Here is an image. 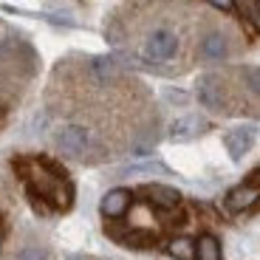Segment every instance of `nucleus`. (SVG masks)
<instances>
[{
    "label": "nucleus",
    "mask_w": 260,
    "mask_h": 260,
    "mask_svg": "<svg viewBox=\"0 0 260 260\" xmlns=\"http://www.w3.org/2000/svg\"><path fill=\"white\" fill-rule=\"evenodd\" d=\"M68 260H93V257H88V254H71Z\"/></svg>",
    "instance_id": "21"
},
{
    "label": "nucleus",
    "mask_w": 260,
    "mask_h": 260,
    "mask_svg": "<svg viewBox=\"0 0 260 260\" xmlns=\"http://www.w3.org/2000/svg\"><path fill=\"white\" fill-rule=\"evenodd\" d=\"M142 195L158 209H176L181 204V192L176 187H167V184H147Z\"/></svg>",
    "instance_id": "9"
},
{
    "label": "nucleus",
    "mask_w": 260,
    "mask_h": 260,
    "mask_svg": "<svg viewBox=\"0 0 260 260\" xmlns=\"http://www.w3.org/2000/svg\"><path fill=\"white\" fill-rule=\"evenodd\" d=\"M243 82H246V88L254 93V96H260V65L243 71Z\"/></svg>",
    "instance_id": "16"
},
{
    "label": "nucleus",
    "mask_w": 260,
    "mask_h": 260,
    "mask_svg": "<svg viewBox=\"0 0 260 260\" xmlns=\"http://www.w3.org/2000/svg\"><path fill=\"white\" fill-rule=\"evenodd\" d=\"M167 254L176 257V260H195V241L178 235V238H173V241L167 243Z\"/></svg>",
    "instance_id": "14"
},
{
    "label": "nucleus",
    "mask_w": 260,
    "mask_h": 260,
    "mask_svg": "<svg viewBox=\"0 0 260 260\" xmlns=\"http://www.w3.org/2000/svg\"><path fill=\"white\" fill-rule=\"evenodd\" d=\"M17 170L20 176L26 178L34 201H46L54 209H68L74 204L71 181L54 164L43 161V158H23V161H17Z\"/></svg>",
    "instance_id": "1"
},
{
    "label": "nucleus",
    "mask_w": 260,
    "mask_h": 260,
    "mask_svg": "<svg viewBox=\"0 0 260 260\" xmlns=\"http://www.w3.org/2000/svg\"><path fill=\"white\" fill-rule=\"evenodd\" d=\"M257 201H260V187L246 181V184H238V187L229 189L223 207H226V212H246V209H252Z\"/></svg>",
    "instance_id": "8"
},
{
    "label": "nucleus",
    "mask_w": 260,
    "mask_h": 260,
    "mask_svg": "<svg viewBox=\"0 0 260 260\" xmlns=\"http://www.w3.org/2000/svg\"><path fill=\"white\" fill-rule=\"evenodd\" d=\"M130 204H133V192L127 187H113L105 192L102 204H99V212L108 221H116V218H124L130 212Z\"/></svg>",
    "instance_id": "7"
},
{
    "label": "nucleus",
    "mask_w": 260,
    "mask_h": 260,
    "mask_svg": "<svg viewBox=\"0 0 260 260\" xmlns=\"http://www.w3.org/2000/svg\"><path fill=\"white\" fill-rule=\"evenodd\" d=\"M201 57L209 59V62H221V59H226L229 57V40H226V34H221V31L204 34V40H201Z\"/></svg>",
    "instance_id": "11"
},
{
    "label": "nucleus",
    "mask_w": 260,
    "mask_h": 260,
    "mask_svg": "<svg viewBox=\"0 0 260 260\" xmlns=\"http://www.w3.org/2000/svg\"><path fill=\"white\" fill-rule=\"evenodd\" d=\"M119 74H122V59L113 57V54H102V57L91 59V77L99 85H111Z\"/></svg>",
    "instance_id": "10"
},
{
    "label": "nucleus",
    "mask_w": 260,
    "mask_h": 260,
    "mask_svg": "<svg viewBox=\"0 0 260 260\" xmlns=\"http://www.w3.org/2000/svg\"><path fill=\"white\" fill-rule=\"evenodd\" d=\"M209 130V122L201 113H184V116L173 119L167 127V136L173 142H189V139H198Z\"/></svg>",
    "instance_id": "5"
},
{
    "label": "nucleus",
    "mask_w": 260,
    "mask_h": 260,
    "mask_svg": "<svg viewBox=\"0 0 260 260\" xmlns=\"http://www.w3.org/2000/svg\"><path fill=\"white\" fill-rule=\"evenodd\" d=\"M164 99H167L170 105L181 108V105H187V102H189V93L184 91V88H164Z\"/></svg>",
    "instance_id": "17"
},
{
    "label": "nucleus",
    "mask_w": 260,
    "mask_h": 260,
    "mask_svg": "<svg viewBox=\"0 0 260 260\" xmlns=\"http://www.w3.org/2000/svg\"><path fill=\"white\" fill-rule=\"evenodd\" d=\"M17 260H51V254L43 246H23L17 252Z\"/></svg>",
    "instance_id": "15"
},
{
    "label": "nucleus",
    "mask_w": 260,
    "mask_h": 260,
    "mask_svg": "<svg viewBox=\"0 0 260 260\" xmlns=\"http://www.w3.org/2000/svg\"><path fill=\"white\" fill-rule=\"evenodd\" d=\"M195 260H221V241L215 235L204 232L195 241Z\"/></svg>",
    "instance_id": "13"
},
{
    "label": "nucleus",
    "mask_w": 260,
    "mask_h": 260,
    "mask_svg": "<svg viewBox=\"0 0 260 260\" xmlns=\"http://www.w3.org/2000/svg\"><path fill=\"white\" fill-rule=\"evenodd\" d=\"M122 176H173V170L158 158H147V161H136L122 170Z\"/></svg>",
    "instance_id": "12"
},
{
    "label": "nucleus",
    "mask_w": 260,
    "mask_h": 260,
    "mask_svg": "<svg viewBox=\"0 0 260 260\" xmlns=\"http://www.w3.org/2000/svg\"><path fill=\"white\" fill-rule=\"evenodd\" d=\"M195 96H198V102H201L207 111H215V113L226 111V91H223V82L215 77V74H204V77L198 79Z\"/></svg>",
    "instance_id": "4"
},
{
    "label": "nucleus",
    "mask_w": 260,
    "mask_h": 260,
    "mask_svg": "<svg viewBox=\"0 0 260 260\" xmlns=\"http://www.w3.org/2000/svg\"><path fill=\"white\" fill-rule=\"evenodd\" d=\"M254 139H257V127H252V124H238V127L226 130L223 147H226L229 158H232V161H241L249 150L254 147Z\"/></svg>",
    "instance_id": "6"
},
{
    "label": "nucleus",
    "mask_w": 260,
    "mask_h": 260,
    "mask_svg": "<svg viewBox=\"0 0 260 260\" xmlns=\"http://www.w3.org/2000/svg\"><path fill=\"white\" fill-rule=\"evenodd\" d=\"M178 54V34L173 28H153L144 40V62L161 65Z\"/></svg>",
    "instance_id": "2"
},
{
    "label": "nucleus",
    "mask_w": 260,
    "mask_h": 260,
    "mask_svg": "<svg viewBox=\"0 0 260 260\" xmlns=\"http://www.w3.org/2000/svg\"><path fill=\"white\" fill-rule=\"evenodd\" d=\"M91 130L82 127V124H62V127L54 133V144L62 156L68 158H85L88 150H91Z\"/></svg>",
    "instance_id": "3"
},
{
    "label": "nucleus",
    "mask_w": 260,
    "mask_h": 260,
    "mask_svg": "<svg viewBox=\"0 0 260 260\" xmlns=\"http://www.w3.org/2000/svg\"><path fill=\"white\" fill-rule=\"evenodd\" d=\"M207 3L215 9H221V12H229V9H232V0H207Z\"/></svg>",
    "instance_id": "19"
},
{
    "label": "nucleus",
    "mask_w": 260,
    "mask_h": 260,
    "mask_svg": "<svg viewBox=\"0 0 260 260\" xmlns=\"http://www.w3.org/2000/svg\"><path fill=\"white\" fill-rule=\"evenodd\" d=\"M254 6H257V0H232V9L241 12V17H254Z\"/></svg>",
    "instance_id": "18"
},
{
    "label": "nucleus",
    "mask_w": 260,
    "mask_h": 260,
    "mask_svg": "<svg viewBox=\"0 0 260 260\" xmlns=\"http://www.w3.org/2000/svg\"><path fill=\"white\" fill-rule=\"evenodd\" d=\"M252 23H254V28L260 31V0H257V6H254V17H252Z\"/></svg>",
    "instance_id": "20"
}]
</instances>
